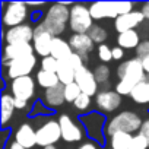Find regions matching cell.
I'll return each instance as SVG.
<instances>
[{"mask_svg": "<svg viewBox=\"0 0 149 149\" xmlns=\"http://www.w3.org/2000/svg\"><path fill=\"white\" fill-rule=\"evenodd\" d=\"M116 74L117 82L114 85V91L121 97H130L133 89L146 79L142 60L137 57H132L121 61L117 67Z\"/></svg>", "mask_w": 149, "mask_h": 149, "instance_id": "1", "label": "cell"}, {"mask_svg": "<svg viewBox=\"0 0 149 149\" xmlns=\"http://www.w3.org/2000/svg\"><path fill=\"white\" fill-rule=\"evenodd\" d=\"M72 6H73V3H70V2H57V3L48 5L47 10L42 13L41 22L47 26V29L54 37H60L67 29Z\"/></svg>", "mask_w": 149, "mask_h": 149, "instance_id": "2", "label": "cell"}, {"mask_svg": "<svg viewBox=\"0 0 149 149\" xmlns=\"http://www.w3.org/2000/svg\"><path fill=\"white\" fill-rule=\"evenodd\" d=\"M142 124H143V120L140 114L132 110H124V111L117 113L114 117L108 120L105 126V134L108 137L117 132H126L130 134H136L140 132Z\"/></svg>", "mask_w": 149, "mask_h": 149, "instance_id": "3", "label": "cell"}, {"mask_svg": "<svg viewBox=\"0 0 149 149\" xmlns=\"http://www.w3.org/2000/svg\"><path fill=\"white\" fill-rule=\"evenodd\" d=\"M91 15L94 21L102 19H117L121 15L136 10L133 2H94L89 5Z\"/></svg>", "mask_w": 149, "mask_h": 149, "instance_id": "4", "label": "cell"}, {"mask_svg": "<svg viewBox=\"0 0 149 149\" xmlns=\"http://www.w3.org/2000/svg\"><path fill=\"white\" fill-rule=\"evenodd\" d=\"M79 123L85 127L86 136L89 140L97 142L98 145L105 142V126H107V117L101 114L100 111H91L88 114H82L79 117Z\"/></svg>", "mask_w": 149, "mask_h": 149, "instance_id": "5", "label": "cell"}, {"mask_svg": "<svg viewBox=\"0 0 149 149\" xmlns=\"http://www.w3.org/2000/svg\"><path fill=\"white\" fill-rule=\"evenodd\" d=\"M94 18L89 10V5L73 3L70 8V21L69 29L72 34H88L94 26Z\"/></svg>", "mask_w": 149, "mask_h": 149, "instance_id": "6", "label": "cell"}, {"mask_svg": "<svg viewBox=\"0 0 149 149\" xmlns=\"http://www.w3.org/2000/svg\"><path fill=\"white\" fill-rule=\"evenodd\" d=\"M2 8H3L2 24L8 29L26 24V21L29 18V8H28V5L25 2L2 3Z\"/></svg>", "mask_w": 149, "mask_h": 149, "instance_id": "7", "label": "cell"}, {"mask_svg": "<svg viewBox=\"0 0 149 149\" xmlns=\"http://www.w3.org/2000/svg\"><path fill=\"white\" fill-rule=\"evenodd\" d=\"M57 120L61 129V140L66 143H78L86 136L85 127L69 114H60Z\"/></svg>", "mask_w": 149, "mask_h": 149, "instance_id": "8", "label": "cell"}, {"mask_svg": "<svg viewBox=\"0 0 149 149\" xmlns=\"http://www.w3.org/2000/svg\"><path fill=\"white\" fill-rule=\"evenodd\" d=\"M58 140H61V129L58 120L48 118L37 127V146H56Z\"/></svg>", "mask_w": 149, "mask_h": 149, "instance_id": "9", "label": "cell"}, {"mask_svg": "<svg viewBox=\"0 0 149 149\" xmlns=\"http://www.w3.org/2000/svg\"><path fill=\"white\" fill-rule=\"evenodd\" d=\"M38 64V58L37 54H29L16 60H12L9 63V66L6 67V78L9 81L18 79V78H24V76H31V73L35 70Z\"/></svg>", "mask_w": 149, "mask_h": 149, "instance_id": "10", "label": "cell"}, {"mask_svg": "<svg viewBox=\"0 0 149 149\" xmlns=\"http://www.w3.org/2000/svg\"><path fill=\"white\" fill-rule=\"evenodd\" d=\"M53 40H54V35L47 29V26L41 21L37 22V25L34 26V40H32L34 53L41 58L48 57L51 54Z\"/></svg>", "mask_w": 149, "mask_h": 149, "instance_id": "11", "label": "cell"}, {"mask_svg": "<svg viewBox=\"0 0 149 149\" xmlns=\"http://www.w3.org/2000/svg\"><path fill=\"white\" fill-rule=\"evenodd\" d=\"M35 79L32 76H24L18 78L9 82V92L16 98L22 101H29L35 95Z\"/></svg>", "mask_w": 149, "mask_h": 149, "instance_id": "12", "label": "cell"}, {"mask_svg": "<svg viewBox=\"0 0 149 149\" xmlns=\"http://www.w3.org/2000/svg\"><path fill=\"white\" fill-rule=\"evenodd\" d=\"M121 95H118L114 89H102L95 97V108L101 114H110L120 108L121 105Z\"/></svg>", "mask_w": 149, "mask_h": 149, "instance_id": "13", "label": "cell"}, {"mask_svg": "<svg viewBox=\"0 0 149 149\" xmlns=\"http://www.w3.org/2000/svg\"><path fill=\"white\" fill-rule=\"evenodd\" d=\"M74 82L81 88L82 94H86L89 97H97V94L100 92V84L97 82V79L94 76V72L86 64H84L82 67H79L76 70Z\"/></svg>", "mask_w": 149, "mask_h": 149, "instance_id": "14", "label": "cell"}, {"mask_svg": "<svg viewBox=\"0 0 149 149\" xmlns=\"http://www.w3.org/2000/svg\"><path fill=\"white\" fill-rule=\"evenodd\" d=\"M5 44H32L34 40V26L29 24H24L15 28H9L5 31Z\"/></svg>", "mask_w": 149, "mask_h": 149, "instance_id": "15", "label": "cell"}, {"mask_svg": "<svg viewBox=\"0 0 149 149\" xmlns=\"http://www.w3.org/2000/svg\"><path fill=\"white\" fill-rule=\"evenodd\" d=\"M145 21L146 19H145V16H143V13L140 10H133V12H129L126 15L118 16L114 21V29L117 31V34L133 31L137 26H140Z\"/></svg>", "mask_w": 149, "mask_h": 149, "instance_id": "16", "label": "cell"}, {"mask_svg": "<svg viewBox=\"0 0 149 149\" xmlns=\"http://www.w3.org/2000/svg\"><path fill=\"white\" fill-rule=\"evenodd\" d=\"M69 44H70L73 53L82 56V58L86 64L88 54L91 51H94V47H95V42L91 40V37L88 34H72L69 37Z\"/></svg>", "mask_w": 149, "mask_h": 149, "instance_id": "17", "label": "cell"}, {"mask_svg": "<svg viewBox=\"0 0 149 149\" xmlns=\"http://www.w3.org/2000/svg\"><path fill=\"white\" fill-rule=\"evenodd\" d=\"M35 54L32 44H5L3 47V56H2V64L6 69L12 60Z\"/></svg>", "mask_w": 149, "mask_h": 149, "instance_id": "18", "label": "cell"}, {"mask_svg": "<svg viewBox=\"0 0 149 149\" xmlns=\"http://www.w3.org/2000/svg\"><path fill=\"white\" fill-rule=\"evenodd\" d=\"M13 140L25 149H32L34 146H37V129L31 123L25 121L16 129Z\"/></svg>", "mask_w": 149, "mask_h": 149, "instance_id": "19", "label": "cell"}, {"mask_svg": "<svg viewBox=\"0 0 149 149\" xmlns=\"http://www.w3.org/2000/svg\"><path fill=\"white\" fill-rule=\"evenodd\" d=\"M64 102H66V100H64V86L61 84H58L54 88L45 89L44 94H42V104L47 110L48 108L50 110H57Z\"/></svg>", "mask_w": 149, "mask_h": 149, "instance_id": "20", "label": "cell"}, {"mask_svg": "<svg viewBox=\"0 0 149 149\" xmlns=\"http://www.w3.org/2000/svg\"><path fill=\"white\" fill-rule=\"evenodd\" d=\"M72 54H73V50L69 44V40H64L61 37H54L53 44H51V54L50 56H53L57 61H61V60L69 58Z\"/></svg>", "mask_w": 149, "mask_h": 149, "instance_id": "21", "label": "cell"}, {"mask_svg": "<svg viewBox=\"0 0 149 149\" xmlns=\"http://www.w3.org/2000/svg\"><path fill=\"white\" fill-rule=\"evenodd\" d=\"M116 40H117V45L121 47L123 50H136L139 47V44L142 42L140 34L136 29L117 34V38Z\"/></svg>", "mask_w": 149, "mask_h": 149, "instance_id": "22", "label": "cell"}, {"mask_svg": "<svg viewBox=\"0 0 149 149\" xmlns=\"http://www.w3.org/2000/svg\"><path fill=\"white\" fill-rule=\"evenodd\" d=\"M15 110H16V104H15V97L5 91L2 94V126L6 127L8 123L12 120L13 114H15Z\"/></svg>", "mask_w": 149, "mask_h": 149, "instance_id": "23", "label": "cell"}, {"mask_svg": "<svg viewBox=\"0 0 149 149\" xmlns=\"http://www.w3.org/2000/svg\"><path fill=\"white\" fill-rule=\"evenodd\" d=\"M57 76H58V81L63 86L69 85V84H73L74 82V78H76V69H74L69 60H61L58 61V69H57Z\"/></svg>", "mask_w": 149, "mask_h": 149, "instance_id": "24", "label": "cell"}, {"mask_svg": "<svg viewBox=\"0 0 149 149\" xmlns=\"http://www.w3.org/2000/svg\"><path fill=\"white\" fill-rule=\"evenodd\" d=\"M130 98L133 102H136L139 105H149V78L148 76L143 82H140L133 89Z\"/></svg>", "mask_w": 149, "mask_h": 149, "instance_id": "25", "label": "cell"}, {"mask_svg": "<svg viewBox=\"0 0 149 149\" xmlns=\"http://www.w3.org/2000/svg\"><path fill=\"white\" fill-rule=\"evenodd\" d=\"M35 81H37V85L41 86L44 91L50 89V88H54L60 84L57 73H51V72H45V70H38L37 72Z\"/></svg>", "mask_w": 149, "mask_h": 149, "instance_id": "26", "label": "cell"}, {"mask_svg": "<svg viewBox=\"0 0 149 149\" xmlns=\"http://www.w3.org/2000/svg\"><path fill=\"white\" fill-rule=\"evenodd\" d=\"M133 134L126 132H117L108 137L110 149H130Z\"/></svg>", "mask_w": 149, "mask_h": 149, "instance_id": "27", "label": "cell"}, {"mask_svg": "<svg viewBox=\"0 0 149 149\" xmlns=\"http://www.w3.org/2000/svg\"><path fill=\"white\" fill-rule=\"evenodd\" d=\"M92 72H94V76H95V79H97V82H98L100 85H104V84H108V82H110L111 69H110L108 64L101 63V64L95 66V69H94Z\"/></svg>", "mask_w": 149, "mask_h": 149, "instance_id": "28", "label": "cell"}, {"mask_svg": "<svg viewBox=\"0 0 149 149\" xmlns=\"http://www.w3.org/2000/svg\"><path fill=\"white\" fill-rule=\"evenodd\" d=\"M88 35L91 37V40L95 42V44H98V45H101V44H105V41H107V38H108V31L105 29V28H102L101 25H94L92 28H91V31L88 32Z\"/></svg>", "mask_w": 149, "mask_h": 149, "instance_id": "29", "label": "cell"}, {"mask_svg": "<svg viewBox=\"0 0 149 149\" xmlns=\"http://www.w3.org/2000/svg\"><path fill=\"white\" fill-rule=\"evenodd\" d=\"M73 107H74V110H78V111L82 113V114H88V111H89L91 107H92V97H89V95H86V94H81L79 98L73 102ZM89 113H91V111H89Z\"/></svg>", "mask_w": 149, "mask_h": 149, "instance_id": "30", "label": "cell"}, {"mask_svg": "<svg viewBox=\"0 0 149 149\" xmlns=\"http://www.w3.org/2000/svg\"><path fill=\"white\" fill-rule=\"evenodd\" d=\"M82 94L81 88L78 86L76 82H73V84H69L64 86V100L67 104H73L74 101H76L79 98V95Z\"/></svg>", "mask_w": 149, "mask_h": 149, "instance_id": "31", "label": "cell"}, {"mask_svg": "<svg viewBox=\"0 0 149 149\" xmlns=\"http://www.w3.org/2000/svg\"><path fill=\"white\" fill-rule=\"evenodd\" d=\"M97 53H98V58L101 60V63L108 64L113 60V47H110L108 44H101L97 47Z\"/></svg>", "mask_w": 149, "mask_h": 149, "instance_id": "32", "label": "cell"}, {"mask_svg": "<svg viewBox=\"0 0 149 149\" xmlns=\"http://www.w3.org/2000/svg\"><path fill=\"white\" fill-rule=\"evenodd\" d=\"M40 67H41V70L51 72V73H57V69H58V61H57V60H56L53 56H48V57L41 58V61H40Z\"/></svg>", "mask_w": 149, "mask_h": 149, "instance_id": "33", "label": "cell"}, {"mask_svg": "<svg viewBox=\"0 0 149 149\" xmlns=\"http://www.w3.org/2000/svg\"><path fill=\"white\" fill-rule=\"evenodd\" d=\"M130 149H149V140L142 133H136L133 134Z\"/></svg>", "mask_w": 149, "mask_h": 149, "instance_id": "34", "label": "cell"}, {"mask_svg": "<svg viewBox=\"0 0 149 149\" xmlns=\"http://www.w3.org/2000/svg\"><path fill=\"white\" fill-rule=\"evenodd\" d=\"M134 53H136V57L140 58V60L149 57V40H142V42L134 50Z\"/></svg>", "mask_w": 149, "mask_h": 149, "instance_id": "35", "label": "cell"}, {"mask_svg": "<svg viewBox=\"0 0 149 149\" xmlns=\"http://www.w3.org/2000/svg\"><path fill=\"white\" fill-rule=\"evenodd\" d=\"M124 51H126V50H123V48L118 47V45L113 47V60H114V61H121V60L124 58Z\"/></svg>", "mask_w": 149, "mask_h": 149, "instance_id": "36", "label": "cell"}, {"mask_svg": "<svg viewBox=\"0 0 149 149\" xmlns=\"http://www.w3.org/2000/svg\"><path fill=\"white\" fill-rule=\"evenodd\" d=\"M78 149H100V145L94 140H85L78 146Z\"/></svg>", "mask_w": 149, "mask_h": 149, "instance_id": "37", "label": "cell"}, {"mask_svg": "<svg viewBox=\"0 0 149 149\" xmlns=\"http://www.w3.org/2000/svg\"><path fill=\"white\" fill-rule=\"evenodd\" d=\"M139 133H142L148 140H149V117L146 118V120H143V124H142V127H140V132Z\"/></svg>", "mask_w": 149, "mask_h": 149, "instance_id": "38", "label": "cell"}, {"mask_svg": "<svg viewBox=\"0 0 149 149\" xmlns=\"http://www.w3.org/2000/svg\"><path fill=\"white\" fill-rule=\"evenodd\" d=\"M140 12L143 13L145 19H146V21H149V2L142 3V6H140Z\"/></svg>", "mask_w": 149, "mask_h": 149, "instance_id": "39", "label": "cell"}, {"mask_svg": "<svg viewBox=\"0 0 149 149\" xmlns=\"http://www.w3.org/2000/svg\"><path fill=\"white\" fill-rule=\"evenodd\" d=\"M5 149H25V148H24V146H21L19 143H16L15 140H10V142H8V143H6Z\"/></svg>", "mask_w": 149, "mask_h": 149, "instance_id": "40", "label": "cell"}, {"mask_svg": "<svg viewBox=\"0 0 149 149\" xmlns=\"http://www.w3.org/2000/svg\"><path fill=\"white\" fill-rule=\"evenodd\" d=\"M15 104H16V110H25V108L28 107V102H26V101L16 100V98H15Z\"/></svg>", "mask_w": 149, "mask_h": 149, "instance_id": "41", "label": "cell"}, {"mask_svg": "<svg viewBox=\"0 0 149 149\" xmlns=\"http://www.w3.org/2000/svg\"><path fill=\"white\" fill-rule=\"evenodd\" d=\"M28 5V8H34V9H41V8H44V6H47V3H44V2H31V3H26Z\"/></svg>", "mask_w": 149, "mask_h": 149, "instance_id": "42", "label": "cell"}, {"mask_svg": "<svg viewBox=\"0 0 149 149\" xmlns=\"http://www.w3.org/2000/svg\"><path fill=\"white\" fill-rule=\"evenodd\" d=\"M142 64H143V69H145V73H146V76L149 78V57L143 58V60H142Z\"/></svg>", "mask_w": 149, "mask_h": 149, "instance_id": "43", "label": "cell"}, {"mask_svg": "<svg viewBox=\"0 0 149 149\" xmlns=\"http://www.w3.org/2000/svg\"><path fill=\"white\" fill-rule=\"evenodd\" d=\"M42 149H57V146H47V148H42Z\"/></svg>", "mask_w": 149, "mask_h": 149, "instance_id": "44", "label": "cell"}]
</instances>
